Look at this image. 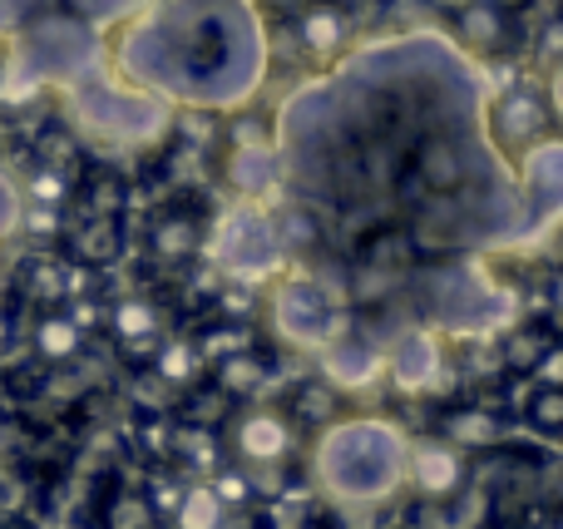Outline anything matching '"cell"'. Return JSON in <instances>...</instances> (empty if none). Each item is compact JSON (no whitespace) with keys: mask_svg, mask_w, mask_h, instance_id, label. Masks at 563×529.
Here are the masks:
<instances>
[{"mask_svg":"<svg viewBox=\"0 0 563 529\" xmlns=\"http://www.w3.org/2000/svg\"><path fill=\"white\" fill-rule=\"evenodd\" d=\"M69 109H75L79 129L85 134H99L109 144H158L174 129V114L158 104L144 89H124L99 79L95 69H85L79 79H69Z\"/></svg>","mask_w":563,"mask_h":529,"instance_id":"3957f363","label":"cell"},{"mask_svg":"<svg viewBox=\"0 0 563 529\" xmlns=\"http://www.w3.org/2000/svg\"><path fill=\"white\" fill-rule=\"evenodd\" d=\"M114 65L129 85L194 104H233L267 69L257 15L238 0H168L148 20L124 25Z\"/></svg>","mask_w":563,"mask_h":529,"instance_id":"6da1fadb","label":"cell"},{"mask_svg":"<svg viewBox=\"0 0 563 529\" xmlns=\"http://www.w3.org/2000/svg\"><path fill=\"white\" fill-rule=\"evenodd\" d=\"M20 213H25V198H20V178L10 168H0V243L10 233H20Z\"/></svg>","mask_w":563,"mask_h":529,"instance_id":"484cf974","label":"cell"},{"mask_svg":"<svg viewBox=\"0 0 563 529\" xmlns=\"http://www.w3.org/2000/svg\"><path fill=\"white\" fill-rule=\"evenodd\" d=\"M475 455H465L460 445H450L445 436L426 431L410 436L406 445V491L416 495L420 505H450L475 485Z\"/></svg>","mask_w":563,"mask_h":529,"instance_id":"8fae6325","label":"cell"},{"mask_svg":"<svg viewBox=\"0 0 563 529\" xmlns=\"http://www.w3.org/2000/svg\"><path fill=\"white\" fill-rule=\"evenodd\" d=\"M124 213H89V208H65V223L55 233V253L69 267H89V273H104L124 257Z\"/></svg>","mask_w":563,"mask_h":529,"instance_id":"5bb4252c","label":"cell"},{"mask_svg":"<svg viewBox=\"0 0 563 529\" xmlns=\"http://www.w3.org/2000/svg\"><path fill=\"white\" fill-rule=\"evenodd\" d=\"M509 421L525 426L529 436H539V445H554L563 436V386H529L525 382V396L515 401Z\"/></svg>","mask_w":563,"mask_h":529,"instance_id":"603a6c76","label":"cell"},{"mask_svg":"<svg viewBox=\"0 0 563 529\" xmlns=\"http://www.w3.org/2000/svg\"><path fill=\"white\" fill-rule=\"evenodd\" d=\"M380 372H386V352H380L376 342H366L361 332H341L336 342L327 346V382L336 386V392H351V386H371L380 382Z\"/></svg>","mask_w":563,"mask_h":529,"instance_id":"44dd1931","label":"cell"},{"mask_svg":"<svg viewBox=\"0 0 563 529\" xmlns=\"http://www.w3.org/2000/svg\"><path fill=\"white\" fill-rule=\"evenodd\" d=\"M267 327L277 342L291 352H327L341 332H346V312H341L336 293L311 273H287L267 293Z\"/></svg>","mask_w":563,"mask_h":529,"instance_id":"5b68a950","label":"cell"},{"mask_svg":"<svg viewBox=\"0 0 563 529\" xmlns=\"http://www.w3.org/2000/svg\"><path fill=\"white\" fill-rule=\"evenodd\" d=\"M307 436L291 426L282 401H243L223 421V461L247 481H273L287 465H297Z\"/></svg>","mask_w":563,"mask_h":529,"instance_id":"277c9868","label":"cell"},{"mask_svg":"<svg viewBox=\"0 0 563 529\" xmlns=\"http://www.w3.org/2000/svg\"><path fill=\"white\" fill-rule=\"evenodd\" d=\"M10 293L20 307L40 312V307H65L69 297V263L59 253H25L10 273Z\"/></svg>","mask_w":563,"mask_h":529,"instance_id":"d6986e66","label":"cell"},{"mask_svg":"<svg viewBox=\"0 0 563 529\" xmlns=\"http://www.w3.org/2000/svg\"><path fill=\"white\" fill-rule=\"evenodd\" d=\"M420 302L435 317L445 332H485L499 312H505V297L489 293L475 273L465 267H450V273H430L420 287Z\"/></svg>","mask_w":563,"mask_h":529,"instance_id":"7c38bea8","label":"cell"},{"mask_svg":"<svg viewBox=\"0 0 563 529\" xmlns=\"http://www.w3.org/2000/svg\"><path fill=\"white\" fill-rule=\"evenodd\" d=\"M509 431H515L509 411H495V406H485V401H455L440 411L435 436H445L450 445L475 455V451H499V445L509 441Z\"/></svg>","mask_w":563,"mask_h":529,"instance_id":"2e32d148","label":"cell"},{"mask_svg":"<svg viewBox=\"0 0 563 529\" xmlns=\"http://www.w3.org/2000/svg\"><path fill=\"white\" fill-rule=\"evenodd\" d=\"M228 505L223 495L213 491V481H188L174 500V515H168L164 529H223Z\"/></svg>","mask_w":563,"mask_h":529,"instance_id":"d4e9b609","label":"cell"},{"mask_svg":"<svg viewBox=\"0 0 563 529\" xmlns=\"http://www.w3.org/2000/svg\"><path fill=\"white\" fill-rule=\"evenodd\" d=\"M95 525L99 529H164V510H158V500L148 495V485L109 475V481L99 485Z\"/></svg>","mask_w":563,"mask_h":529,"instance_id":"e0dca14e","label":"cell"},{"mask_svg":"<svg viewBox=\"0 0 563 529\" xmlns=\"http://www.w3.org/2000/svg\"><path fill=\"white\" fill-rule=\"evenodd\" d=\"M208 253L223 267L228 277H267L277 273L282 247H277V228L273 213L257 203H238L223 223H213L208 233Z\"/></svg>","mask_w":563,"mask_h":529,"instance_id":"9c48e42d","label":"cell"},{"mask_svg":"<svg viewBox=\"0 0 563 529\" xmlns=\"http://www.w3.org/2000/svg\"><path fill=\"white\" fill-rule=\"evenodd\" d=\"M485 134H489V154H499L505 164H519L525 154L554 144L559 114H554V95H549L544 79L525 75L499 89L485 109Z\"/></svg>","mask_w":563,"mask_h":529,"instance_id":"8992f818","label":"cell"},{"mask_svg":"<svg viewBox=\"0 0 563 529\" xmlns=\"http://www.w3.org/2000/svg\"><path fill=\"white\" fill-rule=\"evenodd\" d=\"M406 445L410 436L390 416H336L311 436L307 471L331 505L376 510L406 495Z\"/></svg>","mask_w":563,"mask_h":529,"instance_id":"7a4b0ae2","label":"cell"},{"mask_svg":"<svg viewBox=\"0 0 563 529\" xmlns=\"http://www.w3.org/2000/svg\"><path fill=\"white\" fill-rule=\"evenodd\" d=\"M554 342H559L554 322H549V317H529V322H519L515 332L499 337V366H505V372L529 376V366H534Z\"/></svg>","mask_w":563,"mask_h":529,"instance_id":"cb8c5ba5","label":"cell"},{"mask_svg":"<svg viewBox=\"0 0 563 529\" xmlns=\"http://www.w3.org/2000/svg\"><path fill=\"white\" fill-rule=\"evenodd\" d=\"M30 356H35L40 366H69L79 362V352H85V322H79L69 307H40V312H30Z\"/></svg>","mask_w":563,"mask_h":529,"instance_id":"ac0fdd59","label":"cell"},{"mask_svg":"<svg viewBox=\"0 0 563 529\" xmlns=\"http://www.w3.org/2000/svg\"><path fill=\"white\" fill-rule=\"evenodd\" d=\"M445 346H440L435 332L416 327V332H400V342L386 352V382L396 386L400 396H435L445 386Z\"/></svg>","mask_w":563,"mask_h":529,"instance_id":"9a60e30c","label":"cell"},{"mask_svg":"<svg viewBox=\"0 0 563 529\" xmlns=\"http://www.w3.org/2000/svg\"><path fill=\"white\" fill-rule=\"evenodd\" d=\"M65 5H69V15H75V20L95 25V20H119V15H129V10H139L144 0H65Z\"/></svg>","mask_w":563,"mask_h":529,"instance_id":"4316f807","label":"cell"},{"mask_svg":"<svg viewBox=\"0 0 563 529\" xmlns=\"http://www.w3.org/2000/svg\"><path fill=\"white\" fill-rule=\"evenodd\" d=\"M104 337H109L119 362L144 372V366L154 362L158 346L174 337V317H168V307L158 302L154 293L129 287V293H119L114 302L104 307Z\"/></svg>","mask_w":563,"mask_h":529,"instance_id":"30bf717a","label":"cell"},{"mask_svg":"<svg viewBox=\"0 0 563 529\" xmlns=\"http://www.w3.org/2000/svg\"><path fill=\"white\" fill-rule=\"evenodd\" d=\"M307 5H311V0H253V15L277 20V25H282V20H291L297 10H307Z\"/></svg>","mask_w":563,"mask_h":529,"instance_id":"83f0119b","label":"cell"},{"mask_svg":"<svg viewBox=\"0 0 563 529\" xmlns=\"http://www.w3.org/2000/svg\"><path fill=\"white\" fill-rule=\"evenodd\" d=\"M144 372H154L158 386H164L168 396H184V401H188V396H194L198 386L208 382V352L198 346L194 332H174L154 352V362H148Z\"/></svg>","mask_w":563,"mask_h":529,"instance_id":"ffe728a7","label":"cell"},{"mask_svg":"<svg viewBox=\"0 0 563 529\" xmlns=\"http://www.w3.org/2000/svg\"><path fill=\"white\" fill-rule=\"evenodd\" d=\"M282 411L291 416V426H297L301 436H317L321 426H331L336 421V411H341V392L327 382V376H307V382H297L287 392V401H282Z\"/></svg>","mask_w":563,"mask_h":529,"instance_id":"7402d4cb","label":"cell"},{"mask_svg":"<svg viewBox=\"0 0 563 529\" xmlns=\"http://www.w3.org/2000/svg\"><path fill=\"white\" fill-rule=\"evenodd\" d=\"M208 233H213V203L198 188H178L144 218V257L158 273L184 277L208 253Z\"/></svg>","mask_w":563,"mask_h":529,"instance_id":"52a82bcc","label":"cell"},{"mask_svg":"<svg viewBox=\"0 0 563 529\" xmlns=\"http://www.w3.org/2000/svg\"><path fill=\"white\" fill-rule=\"evenodd\" d=\"M282 35L291 40V49H297V59L307 69H327L356 40V15H351L346 0H311L307 10L282 20Z\"/></svg>","mask_w":563,"mask_h":529,"instance_id":"4fadbf2b","label":"cell"},{"mask_svg":"<svg viewBox=\"0 0 563 529\" xmlns=\"http://www.w3.org/2000/svg\"><path fill=\"white\" fill-rule=\"evenodd\" d=\"M445 30L465 55L485 65H505L529 49V15L519 0H455L445 10Z\"/></svg>","mask_w":563,"mask_h":529,"instance_id":"ba28073f","label":"cell"}]
</instances>
